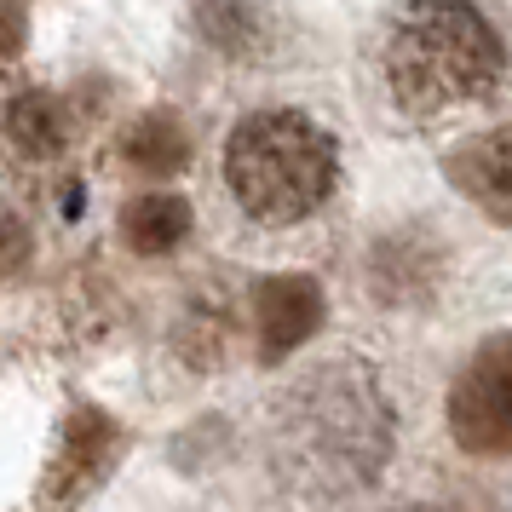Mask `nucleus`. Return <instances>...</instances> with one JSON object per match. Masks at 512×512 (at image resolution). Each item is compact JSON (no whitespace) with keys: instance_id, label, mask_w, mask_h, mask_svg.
<instances>
[{"instance_id":"obj_1","label":"nucleus","mask_w":512,"mask_h":512,"mask_svg":"<svg viewBox=\"0 0 512 512\" xmlns=\"http://www.w3.org/2000/svg\"><path fill=\"white\" fill-rule=\"evenodd\" d=\"M507 47L472 0H415L386 35V87L397 110L443 116L501 87Z\"/></svg>"},{"instance_id":"obj_2","label":"nucleus","mask_w":512,"mask_h":512,"mask_svg":"<svg viewBox=\"0 0 512 512\" xmlns=\"http://www.w3.org/2000/svg\"><path fill=\"white\" fill-rule=\"evenodd\" d=\"M334 139L294 110H259L225 139V185L259 225H294L334 190Z\"/></svg>"},{"instance_id":"obj_3","label":"nucleus","mask_w":512,"mask_h":512,"mask_svg":"<svg viewBox=\"0 0 512 512\" xmlns=\"http://www.w3.org/2000/svg\"><path fill=\"white\" fill-rule=\"evenodd\" d=\"M449 432L466 455H512V334L472 351L449 386Z\"/></svg>"},{"instance_id":"obj_4","label":"nucleus","mask_w":512,"mask_h":512,"mask_svg":"<svg viewBox=\"0 0 512 512\" xmlns=\"http://www.w3.org/2000/svg\"><path fill=\"white\" fill-rule=\"evenodd\" d=\"M323 323V288L311 277H271L254 294V328H259V357L277 363L294 346H305Z\"/></svg>"},{"instance_id":"obj_5","label":"nucleus","mask_w":512,"mask_h":512,"mask_svg":"<svg viewBox=\"0 0 512 512\" xmlns=\"http://www.w3.org/2000/svg\"><path fill=\"white\" fill-rule=\"evenodd\" d=\"M449 185L466 202H478L495 225H512V127H489L466 139L449 156Z\"/></svg>"},{"instance_id":"obj_6","label":"nucleus","mask_w":512,"mask_h":512,"mask_svg":"<svg viewBox=\"0 0 512 512\" xmlns=\"http://www.w3.org/2000/svg\"><path fill=\"white\" fill-rule=\"evenodd\" d=\"M121 236L133 254H173L190 236V202L173 190H144L121 208Z\"/></svg>"},{"instance_id":"obj_7","label":"nucleus","mask_w":512,"mask_h":512,"mask_svg":"<svg viewBox=\"0 0 512 512\" xmlns=\"http://www.w3.org/2000/svg\"><path fill=\"white\" fill-rule=\"evenodd\" d=\"M104 449H110V420L93 415V409H81V415L70 420V432H64V455H58V466H52L47 495H58V501H75V495H81V489L98 478Z\"/></svg>"},{"instance_id":"obj_8","label":"nucleus","mask_w":512,"mask_h":512,"mask_svg":"<svg viewBox=\"0 0 512 512\" xmlns=\"http://www.w3.org/2000/svg\"><path fill=\"white\" fill-rule=\"evenodd\" d=\"M185 156H190V133L167 110L127 127V162L139 167V173H150V179H173L185 167Z\"/></svg>"},{"instance_id":"obj_9","label":"nucleus","mask_w":512,"mask_h":512,"mask_svg":"<svg viewBox=\"0 0 512 512\" xmlns=\"http://www.w3.org/2000/svg\"><path fill=\"white\" fill-rule=\"evenodd\" d=\"M64 104L52 93H24L12 98V110H6V139L18 144L24 156H58L64 150Z\"/></svg>"},{"instance_id":"obj_10","label":"nucleus","mask_w":512,"mask_h":512,"mask_svg":"<svg viewBox=\"0 0 512 512\" xmlns=\"http://www.w3.org/2000/svg\"><path fill=\"white\" fill-rule=\"evenodd\" d=\"M196 29L208 35V47L236 58V52H254L265 41V12H259V0H202Z\"/></svg>"},{"instance_id":"obj_11","label":"nucleus","mask_w":512,"mask_h":512,"mask_svg":"<svg viewBox=\"0 0 512 512\" xmlns=\"http://www.w3.org/2000/svg\"><path fill=\"white\" fill-rule=\"evenodd\" d=\"M24 259H29V231L18 225V219L0 213V271H18Z\"/></svg>"},{"instance_id":"obj_12","label":"nucleus","mask_w":512,"mask_h":512,"mask_svg":"<svg viewBox=\"0 0 512 512\" xmlns=\"http://www.w3.org/2000/svg\"><path fill=\"white\" fill-rule=\"evenodd\" d=\"M24 35H29L24 6H18V0H0V64H6L12 52L24 47Z\"/></svg>"},{"instance_id":"obj_13","label":"nucleus","mask_w":512,"mask_h":512,"mask_svg":"<svg viewBox=\"0 0 512 512\" xmlns=\"http://www.w3.org/2000/svg\"><path fill=\"white\" fill-rule=\"evenodd\" d=\"M403 512H438V507H403Z\"/></svg>"}]
</instances>
